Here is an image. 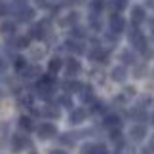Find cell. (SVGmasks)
Segmentation results:
<instances>
[{
  "label": "cell",
  "instance_id": "8",
  "mask_svg": "<svg viewBox=\"0 0 154 154\" xmlns=\"http://www.w3.org/2000/svg\"><path fill=\"white\" fill-rule=\"evenodd\" d=\"M131 118L133 120H146V112L143 110V109H135V110H131Z\"/></svg>",
  "mask_w": 154,
  "mask_h": 154
},
{
  "label": "cell",
  "instance_id": "12",
  "mask_svg": "<svg viewBox=\"0 0 154 154\" xmlns=\"http://www.w3.org/2000/svg\"><path fill=\"white\" fill-rule=\"evenodd\" d=\"M44 114H48L50 118H53V116L57 118V114H59V110L55 109V106H46V109H44Z\"/></svg>",
  "mask_w": 154,
  "mask_h": 154
},
{
  "label": "cell",
  "instance_id": "23",
  "mask_svg": "<svg viewBox=\"0 0 154 154\" xmlns=\"http://www.w3.org/2000/svg\"><path fill=\"white\" fill-rule=\"evenodd\" d=\"M27 44H29L27 38H21V40H19V46H21V48H23V46H27Z\"/></svg>",
  "mask_w": 154,
  "mask_h": 154
},
{
  "label": "cell",
  "instance_id": "26",
  "mask_svg": "<svg viewBox=\"0 0 154 154\" xmlns=\"http://www.w3.org/2000/svg\"><path fill=\"white\" fill-rule=\"evenodd\" d=\"M36 2H38V4H44V2H46V0H36Z\"/></svg>",
  "mask_w": 154,
  "mask_h": 154
},
{
  "label": "cell",
  "instance_id": "1",
  "mask_svg": "<svg viewBox=\"0 0 154 154\" xmlns=\"http://www.w3.org/2000/svg\"><path fill=\"white\" fill-rule=\"evenodd\" d=\"M55 126H53V124H42V126L38 128V135L42 139H50V137H53V135H55Z\"/></svg>",
  "mask_w": 154,
  "mask_h": 154
},
{
  "label": "cell",
  "instance_id": "27",
  "mask_svg": "<svg viewBox=\"0 0 154 154\" xmlns=\"http://www.w3.org/2000/svg\"><path fill=\"white\" fill-rule=\"evenodd\" d=\"M152 149H154V137H152Z\"/></svg>",
  "mask_w": 154,
  "mask_h": 154
},
{
  "label": "cell",
  "instance_id": "21",
  "mask_svg": "<svg viewBox=\"0 0 154 154\" xmlns=\"http://www.w3.org/2000/svg\"><path fill=\"white\" fill-rule=\"evenodd\" d=\"M2 31H4V32H11V31H14V27H11L10 23H6V27L2 29Z\"/></svg>",
  "mask_w": 154,
  "mask_h": 154
},
{
  "label": "cell",
  "instance_id": "24",
  "mask_svg": "<svg viewBox=\"0 0 154 154\" xmlns=\"http://www.w3.org/2000/svg\"><path fill=\"white\" fill-rule=\"evenodd\" d=\"M61 101H63V105H65V106H70V101H69V97H63Z\"/></svg>",
  "mask_w": 154,
  "mask_h": 154
},
{
  "label": "cell",
  "instance_id": "15",
  "mask_svg": "<svg viewBox=\"0 0 154 154\" xmlns=\"http://www.w3.org/2000/svg\"><path fill=\"white\" fill-rule=\"evenodd\" d=\"M112 8H114V10L126 8V0H112Z\"/></svg>",
  "mask_w": 154,
  "mask_h": 154
},
{
  "label": "cell",
  "instance_id": "10",
  "mask_svg": "<svg viewBox=\"0 0 154 154\" xmlns=\"http://www.w3.org/2000/svg\"><path fill=\"white\" fill-rule=\"evenodd\" d=\"M61 69V59H51L50 61V72H57Z\"/></svg>",
  "mask_w": 154,
  "mask_h": 154
},
{
  "label": "cell",
  "instance_id": "11",
  "mask_svg": "<svg viewBox=\"0 0 154 154\" xmlns=\"http://www.w3.org/2000/svg\"><path fill=\"white\" fill-rule=\"evenodd\" d=\"M19 126L23 128V129H31L32 128V122H31V118H27V116H23L21 120H19Z\"/></svg>",
  "mask_w": 154,
  "mask_h": 154
},
{
  "label": "cell",
  "instance_id": "20",
  "mask_svg": "<svg viewBox=\"0 0 154 154\" xmlns=\"http://www.w3.org/2000/svg\"><path fill=\"white\" fill-rule=\"evenodd\" d=\"M124 61H133V55L129 51H126V53H124Z\"/></svg>",
  "mask_w": 154,
  "mask_h": 154
},
{
  "label": "cell",
  "instance_id": "18",
  "mask_svg": "<svg viewBox=\"0 0 154 154\" xmlns=\"http://www.w3.org/2000/svg\"><path fill=\"white\" fill-rule=\"evenodd\" d=\"M34 14H32V10H27V11H23L21 14V19H31Z\"/></svg>",
  "mask_w": 154,
  "mask_h": 154
},
{
  "label": "cell",
  "instance_id": "3",
  "mask_svg": "<svg viewBox=\"0 0 154 154\" xmlns=\"http://www.w3.org/2000/svg\"><path fill=\"white\" fill-rule=\"evenodd\" d=\"M145 135H146V129H145V126H141V124L131 129V139H135V141H143Z\"/></svg>",
  "mask_w": 154,
  "mask_h": 154
},
{
  "label": "cell",
  "instance_id": "22",
  "mask_svg": "<svg viewBox=\"0 0 154 154\" xmlns=\"http://www.w3.org/2000/svg\"><path fill=\"white\" fill-rule=\"evenodd\" d=\"M17 69H23V67H25V61H23V59H17Z\"/></svg>",
  "mask_w": 154,
  "mask_h": 154
},
{
  "label": "cell",
  "instance_id": "2",
  "mask_svg": "<svg viewBox=\"0 0 154 154\" xmlns=\"http://www.w3.org/2000/svg\"><path fill=\"white\" fill-rule=\"evenodd\" d=\"M110 29H112V32H120L124 29V19L120 15H112L110 17Z\"/></svg>",
  "mask_w": 154,
  "mask_h": 154
},
{
  "label": "cell",
  "instance_id": "14",
  "mask_svg": "<svg viewBox=\"0 0 154 154\" xmlns=\"http://www.w3.org/2000/svg\"><path fill=\"white\" fill-rule=\"evenodd\" d=\"M67 90L78 91V90H82V84H78V82H69V84H67Z\"/></svg>",
  "mask_w": 154,
  "mask_h": 154
},
{
  "label": "cell",
  "instance_id": "9",
  "mask_svg": "<svg viewBox=\"0 0 154 154\" xmlns=\"http://www.w3.org/2000/svg\"><path fill=\"white\" fill-rule=\"evenodd\" d=\"M86 118V112L84 110H74L72 112V118H70V122L72 124H78V122H82Z\"/></svg>",
  "mask_w": 154,
  "mask_h": 154
},
{
  "label": "cell",
  "instance_id": "5",
  "mask_svg": "<svg viewBox=\"0 0 154 154\" xmlns=\"http://www.w3.org/2000/svg\"><path fill=\"white\" fill-rule=\"evenodd\" d=\"M25 145H29L27 137H23V135H15L14 137V150H21Z\"/></svg>",
  "mask_w": 154,
  "mask_h": 154
},
{
  "label": "cell",
  "instance_id": "17",
  "mask_svg": "<svg viewBox=\"0 0 154 154\" xmlns=\"http://www.w3.org/2000/svg\"><path fill=\"white\" fill-rule=\"evenodd\" d=\"M91 57H93V59H105V53L99 51V50H95V51L91 53Z\"/></svg>",
  "mask_w": 154,
  "mask_h": 154
},
{
  "label": "cell",
  "instance_id": "16",
  "mask_svg": "<svg viewBox=\"0 0 154 154\" xmlns=\"http://www.w3.org/2000/svg\"><path fill=\"white\" fill-rule=\"evenodd\" d=\"M95 146H93V145H86L84 146V149H82V154H95Z\"/></svg>",
  "mask_w": 154,
  "mask_h": 154
},
{
  "label": "cell",
  "instance_id": "6",
  "mask_svg": "<svg viewBox=\"0 0 154 154\" xmlns=\"http://www.w3.org/2000/svg\"><path fill=\"white\" fill-rule=\"evenodd\" d=\"M80 70V63L76 61V59H69L67 61V72L69 74H76Z\"/></svg>",
  "mask_w": 154,
  "mask_h": 154
},
{
  "label": "cell",
  "instance_id": "7",
  "mask_svg": "<svg viewBox=\"0 0 154 154\" xmlns=\"http://www.w3.org/2000/svg\"><path fill=\"white\" fill-rule=\"evenodd\" d=\"M112 78L118 80V82H124V80H126V70H124L122 67L114 69V70H112Z\"/></svg>",
  "mask_w": 154,
  "mask_h": 154
},
{
  "label": "cell",
  "instance_id": "13",
  "mask_svg": "<svg viewBox=\"0 0 154 154\" xmlns=\"http://www.w3.org/2000/svg\"><path fill=\"white\" fill-rule=\"evenodd\" d=\"M105 124H106V126H118L120 120H118V116H106L105 118Z\"/></svg>",
  "mask_w": 154,
  "mask_h": 154
},
{
  "label": "cell",
  "instance_id": "4",
  "mask_svg": "<svg viewBox=\"0 0 154 154\" xmlns=\"http://www.w3.org/2000/svg\"><path fill=\"white\" fill-rule=\"evenodd\" d=\"M131 19H133L135 23H141V21L145 19V10L141 8V6H137V8L131 10Z\"/></svg>",
  "mask_w": 154,
  "mask_h": 154
},
{
  "label": "cell",
  "instance_id": "19",
  "mask_svg": "<svg viewBox=\"0 0 154 154\" xmlns=\"http://www.w3.org/2000/svg\"><path fill=\"white\" fill-rule=\"evenodd\" d=\"M101 8H103V0H95V2H93V10L99 11Z\"/></svg>",
  "mask_w": 154,
  "mask_h": 154
},
{
  "label": "cell",
  "instance_id": "25",
  "mask_svg": "<svg viewBox=\"0 0 154 154\" xmlns=\"http://www.w3.org/2000/svg\"><path fill=\"white\" fill-rule=\"evenodd\" d=\"M51 154H65V152H61V150H51Z\"/></svg>",
  "mask_w": 154,
  "mask_h": 154
}]
</instances>
